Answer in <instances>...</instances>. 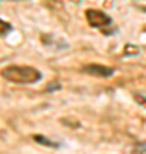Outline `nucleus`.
Masks as SVG:
<instances>
[{"label": "nucleus", "instance_id": "1", "mask_svg": "<svg viewBox=\"0 0 146 154\" xmlns=\"http://www.w3.org/2000/svg\"><path fill=\"white\" fill-rule=\"evenodd\" d=\"M0 75L12 84H36L41 81V72L31 65H7L0 70Z\"/></svg>", "mask_w": 146, "mask_h": 154}, {"label": "nucleus", "instance_id": "2", "mask_svg": "<svg viewBox=\"0 0 146 154\" xmlns=\"http://www.w3.org/2000/svg\"><path fill=\"white\" fill-rule=\"evenodd\" d=\"M84 17H86V21H88V24H90L91 28L100 29L103 34H108L107 28L112 26V17L108 16L107 12L100 11V9H86Z\"/></svg>", "mask_w": 146, "mask_h": 154}, {"label": "nucleus", "instance_id": "3", "mask_svg": "<svg viewBox=\"0 0 146 154\" xmlns=\"http://www.w3.org/2000/svg\"><path fill=\"white\" fill-rule=\"evenodd\" d=\"M81 72L86 74V75H93V77H110L115 74V69L113 67H107L101 65V63H86V65L81 67Z\"/></svg>", "mask_w": 146, "mask_h": 154}, {"label": "nucleus", "instance_id": "4", "mask_svg": "<svg viewBox=\"0 0 146 154\" xmlns=\"http://www.w3.org/2000/svg\"><path fill=\"white\" fill-rule=\"evenodd\" d=\"M31 139H33L34 142L41 144V146H46V147H52V149H59L62 146L60 142H55V140H52V139L45 137V135H41V134H34V135H31Z\"/></svg>", "mask_w": 146, "mask_h": 154}, {"label": "nucleus", "instance_id": "5", "mask_svg": "<svg viewBox=\"0 0 146 154\" xmlns=\"http://www.w3.org/2000/svg\"><path fill=\"white\" fill-rule=\"evenodd\" d=\"M12 31V24L5 22L4 19H0V36H7Z\"/></svg>", "mask_w": 146, "mask_h": 154}, {"label": "nucleus", "instance_id": "6", "mask_svg": "<svg viewBox=\"0 0 146 154\" xmlns=\"http://www.w3.org/2000/svg\"><path fill=\"white\" fill-rule=\"evenodd\" d=\"M132 152L134 154H143L146 152V140H138L132 147Z\"/></svg>", "mask_w": 146, "mask_h": 154}, {"label": "nucleus", "instance_id": "7", "mask_svg": "<svg viewBox=\"0 0 146 154\" xmlns=\"http://www.w3.org/2000/svg\"><path fill=\"white\" fill-rule=\"evenodd\" d=\"M132 98L138 105H141L143 108H146V94L144 93H132Z\"/></svg>", "mask_w": 146, "mask_h": 154}]
</instances>
